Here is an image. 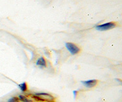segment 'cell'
I'll return each mask as SVG.
<instances>
[{"label":"cell","instance_id":"cell-1","mask_svg":"<svg viewBox=\"0 0 122 102\" xmlns=\"http://www.w3.org/2000/svg\"><path fill=\"white\" fill-rule=\"evenodd\" d=\"M115 26H116V24L115 23L109 22L97 26L96 27V29L98 30H100V31H106V30L113 29V28H115Z\"/></svg>","mask_w":122,"mask_h":102},{"label":"cell","instance_id":"cell-2","mask_svg":"<svg viewBox=\"0 0 122 102\" xmlns=\"http://www.w3.org/2000/svg\"><path fill=\"white\" fill-rule=\"evenodd\" d=\"M65 46L69 51L71 54L72 55H76V54H78L80 51V49L79 47H78L75 44L72 43H67L65 44Z\"/></svg>","mask_w":122,"mask_h":102},{"label":"cell","instance_id":"cell-3","mask_svg":"<svg viewBox=\"0 0 122 102\" xmlns=\"http://www.w3.org/2000/svg\"><path fill=\"white\" fill-rule=\"evenodd\" d=\"M82 83L87 88H91L97 85L98 83V80H86V81H82Z\"/></svg>","mask_w":122,"mask_h":102},{"label":"cell","instance_id":"cell-4","mask_svg":"<svg viewBox=\"0 0 122 102\" xmlns=\"http://www.w3.org/2000/svg\"><path fill=\"white\" fill-rule=\"evenodd\" d=\"M36 95H38L41 98L43 97V98L45 101L47 100H50V99H53V97L52 95H51L50 94H46V93H37V94H36Z\"/></svg>","mask_w":122,"mask_h":102},{"label":"cell","instance_id":"cell-5","mask_svg":"<svg viewBox=\"0 0 122 102\" xmlns=\"http://www.w3.org/2000/svg\"><path fill=\"white\" fill-rule=\"evenodd\" d=\"M36 65L37 66H42V67H46V60L45 59V58H43V57H40V58H39L37 60V61Z\"/></svg>","mask_w":122,"mask_h":102},{"label":"cell","instance_id":"cell-6","mask_svg":"<svg viewBox=\"0 0 122 102\" xmlns=\"http://www.w3.org/2000/svg\"><path fill=\"white\" fill-rule=\"evenodd\" d=\"M18 99H19V100L23 102H32L31 100H29V98H27L26 97L22 95H18Z\"/></svg>","mask_w":122,"mask_h":102},{"label":"cell","instance_id":"cell-7","mask_svg":"<svg viewBox=\"0 0 122 102\" xmlns=\"http://www.w3.org/2000/svg\"><path fill=\"white\" fill-rule=\"evenodd\" d=\"M19 88L21 89V91H23V92H26L28 90V85H27V83L26 82H24V83L19 84Z\"/></svg>","mask_w":122,"mask_h":102},{"label":"cell","instance_id":"cell-8","mask_svg":"<svg viewBox=\"0 0 122 102\" xmlns=\"http://www.w3.org/2000/svg\"><path fill=\"white\" fill-rule=\"evenodd\" d=\"M32 98H34L35 100H36L39 101V102H44L45 100L44 99H43L42 98H41V97H40L39 96H38V95H36V94H34V95H32Z\"/></svg>","mask_w":122,"mask_h":102},{"label":"cell","instance_id":"cell-9","mask_svg":"<svg viewBox=\"0 0 122 102\" xmlns=\"http://www.w3.org/2000/svg\"><path fill=\"white\" fill-rule=\"evenodd\" d=\"M19 102V99L17 97H12L10 99L8 100L7 102Z\"/></svg>","mask_w":122,"mask_h":102}]
</instances>
